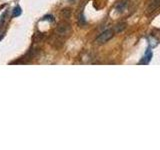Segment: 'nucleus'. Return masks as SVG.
<instances>
[{"label":"nucleus","mask_w":160,"mask_h":150,"mask_svg":"<svg viewBox=\"0 0 160 150\" xmlns=\"http://www.w3.org/2000/svg\"><path fill=\"white\" fill-rule=\"evenodd\" d=\"M78 24L80 25V26H83V25L86 24V20H85V17H84V15L81 13L79 18H78Z\"/></svg>","instance_id":"8"},{"label":"nucleus","mask_w":160,"mask_h":150,"mask_svg":"<svg viewBox=\"0 0 160 150\" xmlns=\"http://www.w3.org/2000/svg\"><path fill=\"white\" fill-rule=\"evenodd\" d=\"M42 20H47V21H50V22H53V21H54V17H53L52 15H45V16L42 18Z\"/></svg>","instance_id":"9"},{"label":"nucleus","mask_w":160,"mask_h":150,"mask_svg":"<svg viewBox=\"0 0 160 150\" xmlns=\"http://www.w3.org/2000/svg\"><path fill=\"white\" fill-rule=\"evenodd\" d=\"M152 55H153L152 51L150 50V48H148V49H147L146 53H145V55H144L143 58L139 61V64H148L150 62V60H151Z\"/></svg>","instance_id":"3"},{"label":"nucleus","mask_w":160,"mask_h":150,"mask_svg":"<svg viewBox=\"0 0 160 150\" xmlns=\"http://www.w3.org/2000/svg\"><path fill=\"white\" fill-rule=\"evenodd\" d=\"M61 14H62V16H63L65 19H68L69 17H70V15H71V9H63L61 12Z\"/></svg>","instance_id":"7"},{"label":"nucleus","mask_w":160,"mask_h":150,"mask_svg":"<svg viewBox=\"0 0 160 150\" xmlns=\"http://www.w3.org/2000/svg\"><path fill=\"white\" fill-rule=\"evenodd\" d=\"M159 6H160V0H152L150 5L148 6V11L153 12L155 9H157Z\"/></svg>","instance_id":"4"},{"label":"nucleus","mask_w":160,"mask_h":150,"mask_svg":"<svg viewBox=\"0 0 160 150\" xmlns=\"http://www.w3.org/2000/svg\"><path fill=\"white\" fill-rule=\"evenodd\" d=\"M115 31L113 29H107L100 34V35L96 38V43L97 44H104L107 41H109L112 37L114 36Z\"/></svg>","instance_id":"1"},{"label":"nucleus","mask_w":160,"mask_h":150,"mask_svg":"<svg viewBox=\"0 0 160 150\" xmlns=\"http://www.w3.org/2000/svg\"><path fill=\"white\" fill-rule=\"evenodd\" d=\"M70 30H71L70 24L67 22H60L57 25V27H56L55 32L59 36H66L70 32Z\"/></svg>","instance_id":"2"},{"label":"nucleus","mask_w":160,"mask_h":150,"mask_svg":"<svg viewBox=\"0 0 160 150\" xmlns=\"http://www.w3.org/2000/svg\"><path fill=\"white\" fill-rule=\"evenodd\" d=\"M127 7V1H122L120 3H118L117 6H116V10L118 12H123Z\"/></svg>","instance_id":"5"},{"label":"nucleus","mask_w":160,"mask_h":150,"mask_svg":"<svg viewBox=\"0 0 160 150\" xmlns=\"http://www.w3.org/2000/svg\"><path fill=\"white\" fill-rule=\"evenodd\" d=\"M21 13H22V9H21L20 6H16V7L13 8V11H12V17L20 16Z\"/></svg>","instance_id":"6"}]
</instances>
